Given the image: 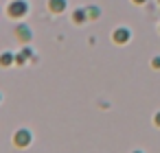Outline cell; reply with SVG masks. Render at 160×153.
<instances>
[{
    "label": "cell",
    "instance_id": "obj_1",
    "mask_svg": "<svg viewBox=\"0 0 160 153\" xmlns=\"http://www.w3.org/2000/svg\"><path fill=\"white\" fill-rule=\"evenodd\" d=\"M29 11H31V5L27 0H9V5H7V16L11 20H22L29 16Z\"/></svg>",
    "mask_w": 160,
    "mask_h": 153
},
{
    "label": "cell",
    "instance_id": "obj_2",
    "mask_svg": "<svg viewBox=\"0 0 160 153\" xmlns=\"http://www.w3.org/2000/svg\"><path fill=\"white\" fill-rule=\"evenodd\" d=\"M11 142H13L16 149H27V146H31V142H33V131L27 129V127H20L18 131H13Z\"/></svg>",
    "mask_w": 160,
    "mask_h": 153
},
{
    "label": "cell",
    "instance_id": "obj_3",
    "mask_svg": "<svg viewBox=\"0 0 160 153\" xmlns=\"http://www.w3.org/2000/svg\"><path fill=\"white\" fill-rule=\"evenodd\" d=\"M13 37L20 42V44H31L33 42V29L24 22H20L16 29H13Z\"/></svg>",
    "mask_w": 160,
    "mask_h": 153
},
{
    "label": "cell",
    "instance_id": "obj_4",
    "mask_svg": "<svg viewBox=\"0 0 160 153\" xmlns=\"http://www.w3.org/2000/svg\"><path fill=\"white\" fill-rule=\"evenodd\" d=\"M129 40H132V31H129L127 26H116V29L112 31V42H114V44L125 46Z\"/></svg>",
    "mask_w": 160,
    "mask_h": 153
},
{
    "label": "cell",
    "instance_id": "obj_5",
    "mask_svg": "<svg viewBox=\"0 0 160 153\" xmlns=\"http://www.w3.org/2000/svg\"><path fill=\"white\" fill-rule=\"evenodd\" d=\"M70 20H72V24H77V26H83L86 22H90V18H88V9H86V7H77V9H72V13H70Z\"/></svg>",
    "mask_w": 160,
    "mask_h": 153
},
{
    "label": "cell",
    "instance_id": "obj_6",
    "mask_svg": "<svg viewBox=\"0 0 160 153\" xmlns=\"http://www.w3.org/2000/svg\"><path fill=\"white\" fill-rule=\"evenodd\" d=\"M46 9H48L53 16H62V13L68 9V0H48V2H46Z\"/></svg>",
    "mask_w": 160,
    "mask_h": 153
},
{
    "label": "cell",
    "instance_id": "obj_7",
    "mask_svg": "<svg viewBox=\"0 0 160 153\" xmlns=\"http://www.w3.org/2000/svg\"><path fill=\"white\" fill-rule=\"evenodd\" d=\"M13 64H16V53H11V50L0 53V68H11Z\"/></svg>",
    "mask_w": 160,
    "mask_h": 153
},
{
    "label": "cell",
    "instance_id": "obj_8",
    "mask_svg": "<svg viewBox=\"0 0 160 153\" xmlns=\"http://www.w3.org/2000/svg\"><path fill=\"white\" fill-rule=\"evenodd\" d=\"M86 9H88V18H90V22H94V20H99V18H101V7L90 5V7H86Z\"/></svg>",
    "mask_w": 160,
    "mask_h": 153
},
{
    "label": "cell",
    "instance_id": "obj_9",
    "mask_svg": "<svg viewBox=\"0 0 160 153\" xmlns=\"http://www.w3.org/2000/svg\"><path fill=\"white\" fill-rule=\"evenodd\" d=\"M27 61H29V57L24 53H16V66H24Z\"/></svg>",
    "mask_w": 160,
    "mask_h": 153
},
{
    "label": "cell",
    "instance_id": "obj_10",
    "mask_svg": "<svg viewBox=\"0 0 160 153\" xmlns=\"http://www.w3.org/2000/svg\"><path fill=\"white\" fill-rule=\"evenodd\" d=\"M151 68H156V70L160 68V55H156V57L151 59Z\"/></svg>",
    "mask_w": 160,
    "mask_h": 153
},
{
    "label": "cell",
    "instance_id": "obj_11",
    "mask_svg": "<svg viewBox=\"0 0 160 153\" xmlns=\"http://www.w3.org/2000/svg\"><path fill=\"white\" fill-rule=\"evenodd\" d=\"M153 125H156V127H160V112L153 116Z\"/></svg>",
    "mask_w": 160,
    "mask_h": 153
},
{
    "label": "cell",
    "instance_id": "obj_12",
    "mask_svg": "<svg viewBox=\"0 0 160 153\" xmlns=\"http://www.w3.org/2000/svg\"><path fill=\"white\" fill-rule=\"evenodd\" d=\"M132 2H134V5H145L147 0H132Z\"/></svg>",
    "mask_w": 160,
    "mask_h": 153
},
{
    "label": "cell",
    "instance_id": "obj_13",
    "mask_svg": "<svg viewBox=\"0 0 160 153\" xmlns=\"http://www.w3.org/2000/svg\"><path fill=\"white\" fill-rule=\"evenodd\" d=\"M132 153H142V151H138V149H136V151H132Z\"/></svg>",
    "mask_w": 160,
    "mask_h": 153
},
{
    "label": "cell",
    "instance_id": "obj_14",
    "mask_svg": "<svg viewBox=\"0 0 160 153\" xmlns=\"http://www.w3.org/2000/svg\"><path fill=\"white\" fill-rule=\"evenodd\" d=\"M0 103H2V94H0Z\"/></svg>",
    "mask_w": 160,
    "mask_h": 153
},
{
    "label": "cell",
    "instance_id": "obj_15",
    "mask_svg": "<svg viewBox=\"0 0 160 153\" xmlns=\"http://www.w3.org/2000/svg\"><path fill=\"white\" fill-rule=\"evenodd\" d=\"M158 2H160V0H158Z\"/></svg>",
    "mask_w": 160,
    "mask_h": 153
}]
</instances>
